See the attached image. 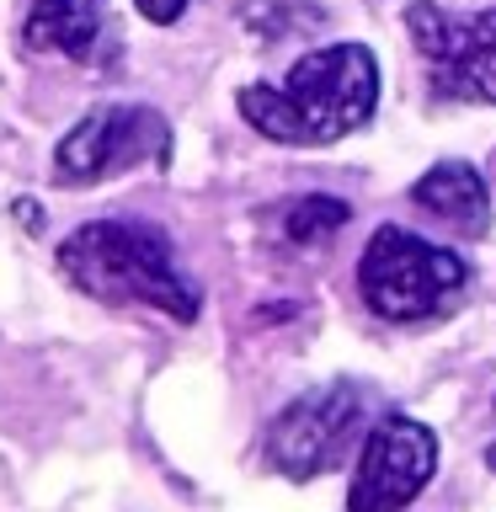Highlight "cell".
<instances>
[{"instance_id": "2", "label": "cell", "mask_w": 496, "mask_h": 512, "mask_svg": "<svg viewBox=\"0 0 496 512\" xmlns=\"http://www.w3.org/2000/svg\"><path fill=\"white\" fill-rule=\"evenodd\" d=\"M64 283L102 304H150L171 320H198V283L176 262L166 230L144 219H91L59 246Z\"/></svg>"}, {"instance_id": "7", "label": "cell", "mask_w": 496, "mask_h": 512, "mask_svg": "<svg viewBox=\"0 0 496 512\" xmlns=\"http://www.w3.org/2000/svg\"><path fill=\"white\" fill-rule=\"evenodd\" d=\"M438 470V438L411 416H384L363 438L358 475L347 486V512H400L427 491Z\"/></svg>"}, {"instance_id": "9", "label": "cell", "mask_w": 496, "mask_h": 512, "mask_svg": "<svg viewBox=\"0 0 496 512\" xmlns=\"http://www.w3.org/2000/svg\"><path fill=\"white\" fill-rule=\"evenodd\" d=\"M416 208L438 214L454 235L464 240H480L491 230V192H486V176H480L470 160H438L422 182L411 187Z\"/></svg>"}, {"instance_id": "10", "label": "cell", "mask_w": 496, "mask_h": 512, "mask_svg": "<svg viewBox=\"0 0 496 512\" xmlns=\"http://www.w3.org/2000/svg\"><path fill=\"white\" fill-rule=\"evenodd\" d=\"M347 214H352V208L336 203V198H299L294 208H288L283 230H288V240H320V235H336V230H342Z\"/></svg>"}, {"instance_id": "4", "label": "cell", "mask_w": 496, "mask_h": 512, "mask_svg": "<svg viewBox=\"0 0 496 512\" xmlns=\"http://www.w3.org/2000/svg\"><path fill=\"white\" fill-rule=\"evenodd\" d=\"M406 32L438 96L496 102V6L475 16H454L422 0V6L406 11Z\"/></svg>"}, {"instance_id": "8", "label": "cell", "mask_w": 496, "mask_h": 512, "mask_svg": "<svg viewBox=\"0 0 496 512\" xmlns=\"http://www.w3.org/2000/svg\"><path fill=\"white\" fill-rule=\"evenodd\" d=\"M27 48L80 64L107 59V0H38L22 22Z\"/></svg>"}, {"instance_id": "5", "label": "cell", "mask_w": 496, "mask_h": 512, "mask_svg": "<svg viewBox=\"0 0 496 512\" xmlns=\"http://www.w3.org/2000/svg\"><path fill=\"white\" fill-rule=\"evenodd\" d=\"M368 395L358 384H326L288 406L267 432V459L288 480H315L342 464V454L363 438Z\"/></svg>"}, {"instance_id": "3", "label": "cell", "mask_w": 496, "mask_h": 512, "mask_svg": "<svg viewBox=\"0 0 496 512\" xmlns=\"http://www.w3.org/2000/svg\"><path fill=\"white\" fill-rule=\"evenodd\" d=\"M358 288L379 320H432L464 299L470 267L448 246H432L400 224H384L358 262Z\"/></svg>"}, {"instance_id": "1", "label": "cell", "mask_w": 496, "mask_h": 512, "mask_svg": "<svg viewBox=\"0 0 496 512\" xmlns=\"http://www.w3.org/2000/svg\"><path fill=\"white\" fill-rule=\"evenodd\" d=\"M379 107V59L363 43L304 54L283 86H246L240 118L278 144H331L363 128Z\"/></svg>"}, {"instance_id": "11", "label": "cell", "mask_w": 496, "mask_h": 512, "mask_svg": "<svg viewBox=\"0 0 496 512\" xmlns=\"http://www.w3.org/2000/svg\"><path fill=\"white\" fill-rule=\"evenodd\" d=\"M134 6H139V16H144V22H155V27H171L176 16L187 11V0H134Z\"/></svg>"}, {"instance_id": "12", "label": "cell", "mask_w": 496, "mask_h": 512, "mask_svg": "<svg viewBox=\"0 0 496 512\" xmlns=\"http://www.w3.org/2000/svg\"><path fill=\"white\" fill-rule=\"evenodd\" d=\"M486 464H491V475H496V443L486 448Z\"/></svg>"}, {"instance_id": "6", "label": "cell", "mask_w": 496, "mask_h": 512, "mask_svg": "<svg viewBox=\"0 0 496 512\" xmlns=\"http://www.w3.org/2000/svg\"><path fill=\"white\" fill-rule=\"evenodd\" d=\"M171 128L150 107H96L86 112L54 150L59 182H107L134 166H166Z\"/></svg>"}]
</instances>
